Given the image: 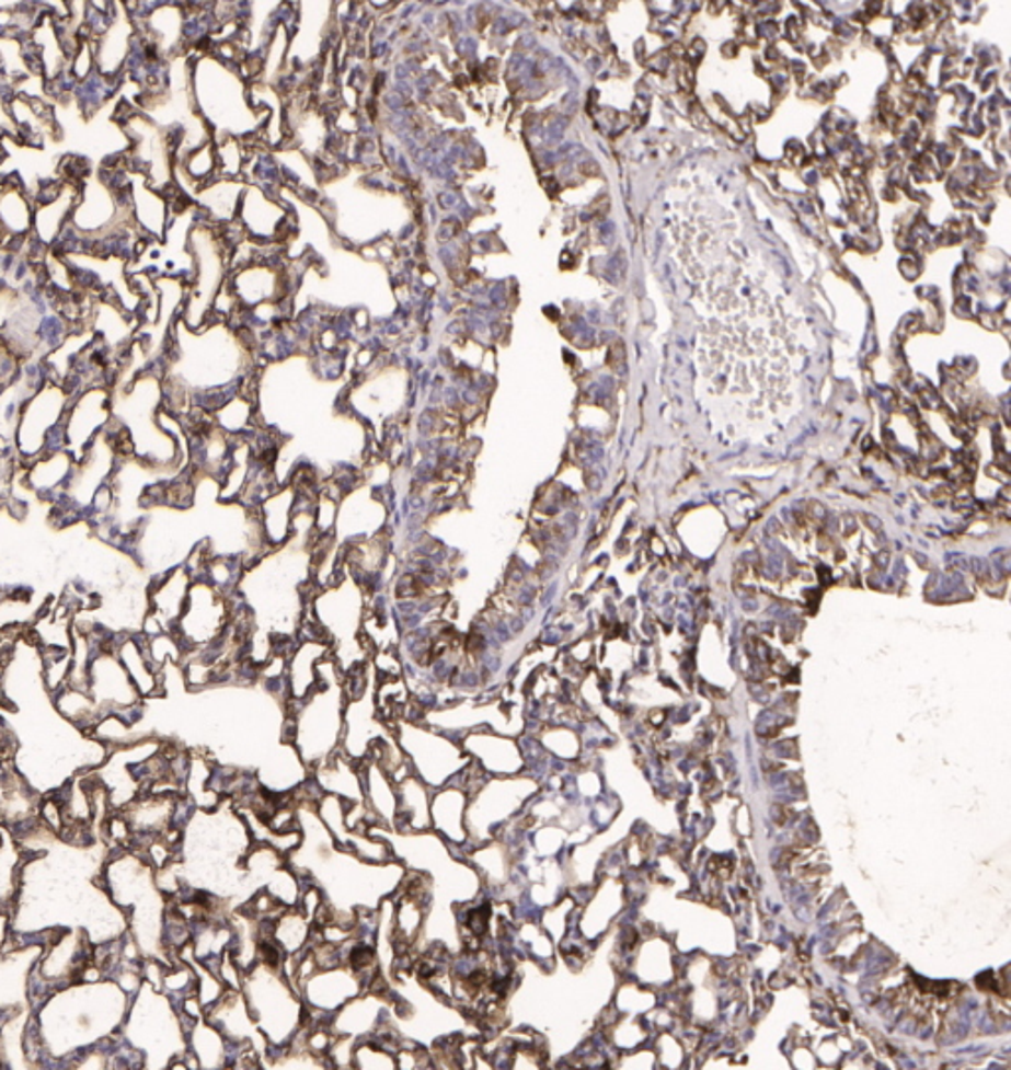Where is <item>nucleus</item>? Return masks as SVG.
Wrapping results in <instances>:
<instances>
[{"instance_id": "f257e3e1", "label": "nucleus", "mask_w": 1011, "mask_h": 1070, "mask_svg": "<svg viewBox=\"0 0 1011 1070\" xmlns=\"http://www.w3.org/2000/svg\"><path fill=\"white\" fill-rule=\"evenodd\" d=\"M297 828L301 841L289 853V867L299 879L307 877L321 890L331 922H354L358 910L376 912L383 900L401 889L407 870L400 861L370 863L338 845L312 802H301L297 808Z\"/></svg>"}, {"instance_id": "f03ea898", "label": "nucleus", "mask_w": 1011, "mask_h": 1070, "mask_svg": "<svg viewBox=\"0 0 1011 1070\" xmlns=\"http://www.w3.org/2000/svg\"><path fill=\"white\" fill-rule=\"evenodd\" d=\"M317 671V688L305 700L295 701L291 725H287V740L311 771L341 752L346 705L344 671L338 661L324 658Z\"/></svg>"}, {"instance_id": "7ed1b4c3", "label": "nucleus", "mask_w": 1011, "mask_h": 1070, "mask_svg": "<svg viewBox=\"0 0 1011 1070\" xmlns=\"http://www.w3.org/2000/svg\"><path fill=\"white\" fill-rule=\"evenodd\" d=\"M240 990L251 1017L269 1047H289L302 1031V1008L291 980L269 962L257 960L241 971Z\"/></svg>"}, {"instance_id": "20e7f679", "label": "nucleus", "mask_w": 1011, "mask_h": 1070, "mask_svg": "<svg viewBox=\"0 0 1011 1070\" xmlns=\"http://www.w3.org/2000/svg\"><path fill=\"white\" fill-rule=\"evenodd\" d=\"M312 610L331 646L341 648V654L334 658L341 670L344 674L358 670V666L364 664V648L358 641L364 622V590L358 579L346 577L322 590L312 600Z\"/></svg>"}, {"instance_id": "39448f33", "label": "nucleus", "mask_w": 1011, "mask_h": 1070, "mask_svg": "<svg viewBox=\"0 0 1011 1070\" xmlns=\"http://www.w3.org/2000/svg\"><path fill=\"white\" fill-rule=\"evenodd\" d=\"M398 745L410 764L411 774L425 782L430 791L451 784L471 764L461 743L445 737L441 730L430 725L401 721Z\"/></svg>"}, {"instance_id": "423d86ee", "label": "nucleus", "mask_w": 1011, "mask_h": 1070, "mask_svg": "<svg viewBox=\"0 0 1011 1070\" xmlns=\"http://www.w3.org/2000/svg\"><path fill=\"white\" fill-rule=\"evenodd\" d=\"M536 792L538 782L524 772L514 776H491L482 782L476 791L469 794L464 812L467 841L482 845L494 840L496 833L510 824L512 816H516Z\"/></svg>"}, {"instance_id": "0eeeda50", "label": "nucleus", "mask_w": 1011, "mask_h": 1070, "mask_svg": "<svg viewBox=\"0 0 1011 1070\" xmlns=\"http://www.w3.org/2000/svg\"><path fill=\"white\" fill-rule=\"evenodd\" d=\"M68 401L70 398L61 390V386L48 381L36 393H32L28 401L22 405L14 433L19 439V449L24 457H36V459L41 457L44 452L46 435L66 415Z\"/></svg>"}, {"instance_id": "6e6552de", "label": "nucleus", "mask_w": 1011, "mask_h": 1070, "mask_svg": "<svg viewBox=\"0 0 1011 1070\" xmlns=\"http://www.w3.org/2000/svg\"><path fill=\"white\" fill-rule=\"evenodd\" d=\"M228 621V605L208 580H192L188 599L179 619V631L192 646H206L223 632Z\"/></svg>"}, {"instance_id": "1a4fd4ad", "label": "nucleus", "mask_w": 1011, "mask_h": 1070, "mask_svg": "<svg viewBox=\"0 0 1011 1070\" xmlns=\"http://www.w3.org/2000/svg\"><path fill=\"white\" fill-rule=\"evenodd\" d=\"M113 419L111 393L103 388H90L80 393L70 410L64 415L68 452L73 461H81L91 442L97 439L101 430L107 429Z\"/></svg>"}, {"instance_id": "9d476101", "label": "nucleus", "mask_w": 1011, "mask_h": 1070, "mask_svg": "<svg viewBox=\"0 0 1011 1070\" xmlns=\"http://www.w3.org/2000/svg\"><path fill=\"white\" fill-rule=\"evenodd\" d=\"M461 747L471 762L489 776H514L526 769V759L518 740L496 730H469Z\"/></svg>"}, {"instance_id": "9b49d317", "label": "nucleus", "mask_w": 1011, "mask_h": 1070, "mask_svg": "<svg viewBox=\"0 0 1011 1070\" xmlns=\"http://www.w3.org/2000/svg\"><path fill=\"white\" fill-rule=\"evenodd\" d=\"M120 216L133 218V214L119 210L117 192L111 191L110 186L101 181V176H88L81 182L80 198L71 211L70 220L71 226L80 231L81 235L95 238L113 228L115 223L133 221L120 220Z\"/></svg>"}, {"instance_id": "f8f14e48", "label": "nucleus", "mask_w": 1011, "mask_h": 1070, "mask_svg": "<svg viewBox=\"0 0 1011 1070\" xmlns=\"http://www.w3.org/2000/svg\"><path fill=\"white\" fill-rule=\"evenodd\" d=\"M302 993L309 1011L336 1013L344 1003L360 996L364 980L352 966H329L305 976L301 981Z\"/></svg>"}, {"instance_id": "ddd939ff", "label": "nucleus", "mask_w": 1011, "mask_h": 1070, "mask_svg": "<svg viewBox=\"0 0 1011 1070\" xmlns=\"http://www.w3.org/2000/svg\"><path fill=\"white\" fill-rule=\"evenodd\" d=\"M135 22L125 9V4L117 2V12L113 16L107 32L97 41H91L95 54V68L101 76L117 80L119 71L125 70V61L130 51V42L135 38Z\"/></svg>"}, {"instance_id": "4468645a", "label": "nucleus", "mask_w": 1011, "mask_h": 1070, "mask_svg": "<svg viewBox=\"0 0 1011 1070\" xmlns=\"http://www.w3.org/2000/svg\"><path fill=\"white\" fill-rule=\"evenodd\" d=\"M469 804V794L462 786L447 784L443 789L433 791L430 796V830L439 833L443 840L451 845L461 848L469 840L464 826V812Z\"/></svg>"}, {"instance_id": "2eb2a0df", "label": "nucleus", "mask_w": 1011, "mask_h": 1070, "mask_svg": "<svg viewBox=\"0 0 1011 1070\" xmlns=\"http://www.w3.org/2000/svg\"><path fill=\"white\" fill-rule=\"evenodd\" d=\"M388 1011V1000L380 993L356 996L336 1011L331 1023L334 1037L361 1040L380 1027L381 1017Z\"/></svg>"}, {"instance_id": "dca6fc26", "label": "nucleus", "mask_w": 1011, "mask_h": 1070, "mask_svg": "<svg viewBox=\"0 0 1011 1070\" xmlns=\"http://www.w3.org/2000/svg\"><path fill=\"white\" fill-rule=\"evenodd\" d=\"M80 198V184L64 182L60 196L46 204H34V221L32 235L41 240L46 248H51L60 238L64 228L70 223L71 211Z\"/></svg>"}, {"instance_id": "f3484780", "label": "nucleus", "mask_w": 1011, "mask_h": 1070, "mask_svg": "<svg viewBox=\"0 0 1011 1070\" xmlns=\"http://www.w3.org/2000/svg\"><path fill=\"white\" fill-rule=\"evenodd\" d=\"M364 801L378 826L395 830L398 826V791L395 782L378 760H371L364 774Z\"/></svg>"}, {"instance_id": "a211bd4d", "label": "nucleus", "mask_w": 1011, "mask_h": 1070, "mask_svg": "<svg viewBox=\"0 0 1011 1070\" xmlns=\"http://www.w3.org/2000/svg\"><path fill=\"white\" fill-rule=\"evenodd\" d=\"M331 644L309 638L301 642L291 654L287 666V683L292 701L305 700L319 683V661L329 658Z\"/></svg>"}, {"instance_id": "6ab92c4d", "label": "nucleus", "mask_w": 1011, "mask_h": 1070, "mask_svg": "<svg viewBox=\"0 0 1011 1070\" xmlns=\"http://www.w3.org/2000/svg\"><path fill=\"white\" fill-rule=\"evenodd\" d=\"M398 791V831L430 830V796L433 791L415 774L395 782Z\"/></svg>"}, {"instance_id": "aec40b11", "label": "nucleus", "mask_w": 1011, "mask_h": 1070, "mask_svg": "<svg viewBox=\"0 0 1011 1070\" xmlns=\"http://www.w3.org/2000/svg\"><path fill=\"white\" fill-rule=\"evenodd\" d=\"M314 779L312 781L317 782V786L321 789L322 794H334L338 796L346 804H360L364 801V782H361L360 772L356 769L354 760L348 759L346 755H334L331 760H326L321 767L314 769Z\"/></svg>"}, {"instance_id": "412c9836", "label": "nucleus", "mask_w": 1011, "mask_h": 1070, "mask_svg": "<svg viewBox=\"0 0 1011 1070\" xmlns=\"http://www.w3.org/2000/svg\"><path fill=\"white\" fill-rule=\"evenodd\" d=\"M297 491L292 486L280 488L261 504L260 530L263 540L279 548L291 540Z\"/></svg>"}, {"instance_id": "4be33fe9", "label": "nucleus", "mask_w": 1011, "mask_h": 1070, "mask_svg": "<svg viewBox=\"0 0 1011 1070\" xmlns=\"http://www.w3.org/2000/svg\"><path fill=\"white\" fill-rule=\"evenodd\" d=\"M9 117L16 125L26 142L42 145L56 133V120L51 117V110L41 100H31L24 95H16L9 103Z\"/></svg>"}, {"instance_id": "5701e85b", "label": "nucleus", "mask_w": 1011, "mask_h": 1070, "mask_svg": "<svg viewBox=\"0 0 1011 1070\" xmlns=\"http://www.w3.org/2000/svg\"><path fill=\"white\" fill-rule=\"evenodd\" d=\"M130 206L135 226L152 238H162L166 226V200L140 174L137 181L130 182Z\"/></svg>"}, {"instance_id": "b1692460", "label": "nucleus", "mask_w": 1011, "mask_h": 1070, "mask_svg": "<svg viewBox=\"0 0 1011 1070\" xmlns=\"http://www.w3.org/2000/svg\"><path fill=\"white\" fill-rule=\"evenodd\" d=\"M34 202L16 184H0V228L9 238H26L32 233Z\"/></svg>"}, {"instance_id": "393cba45", "label": "nucleus", "mask_w": 1011, "mask_h": 1070, "mask_svg": "<svg viewBox=\"0 0 1011 1070\" xmlns=\"http://www.w3.org/2000/svg\"><path fill=\"white\" fill-rule=\"evenodd\" d=\"M191 585V571L186 569V567H179V569L172 571L166 579L159 583V587H157L154 595H152V605H154V614L152 617L159 622L179 621L182 610H184V605H186V599H188Z\"/></svg>"}, {"instance_id": "a878e982", "label": "nucleus", "mask_w": 1011, "mask_h": 1070, "mask_svg": "<svg viewBox=\"0 0 1011 1070\" xmlns=\"http://www.w3.org/2000/svg\"><path fill=\"white\" fill-rule=\"evenodd\" d=\"M311 922L302 910L291 907V910H285L275 919L273 941L279 946L280 952H285L287 956H295L305 951L307 942L311 939Z\"/></svg>"}, {"instance_id": "bb28decb", "label": "nucleus", "mask_w": 1011, "mask_h": 1070, "mask_svg": "<svg viewBox=\"0 0 1011 1070\" xmlns=\"http://www.w3.org/2000/svg\"><path fill=\"white\" fill-rule=\"evenodd\" d=\"M115 90H117V80L105 78V76H101L100 71L95 70L88 80L78 83L73 95L78 100L80 110L85 115H91V113L100 110L105 101L110 100Z\"/></svg>"}, {"instance_id": "cd10ccee", "label": "nucleus", "mask_w": 1011, "mask_h": 1070, "mask_svg": "<svg viewBox=\"0 0 1011 1070\" xmlns=\"http://www.w3.org/2000/svg\"><path fill=\"white\" fill-rule=\"evenodd\" d=\"M0 119L4 120V125L12 123L11 117H9V110H7V105L2 103V100H0ZM0 125H2V123H0Z\"/></svg>"}]
</instances>
